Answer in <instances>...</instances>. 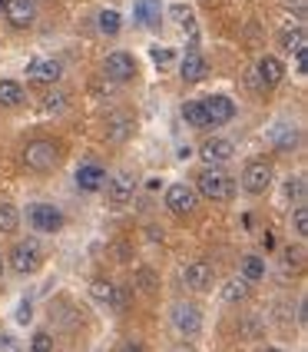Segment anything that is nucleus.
Here are the masks:
<instances>
[{
    "label": "nucleus",
    "mask_w": 308,
    "mask_h": 352,
    "mask_svg": "<svg viewBox=\"0 0 308 352\" xmlns=\"http://www.w3.org/2000/svg\"><path fill=\"white\" fill-rule=\"evenodd\" d=\"M23 163H27V170H34V173H50L60 163V143L57 140H34V143H27Z\"/></svg>",
    "instance_id": "1"
},
{
    "label": "nucleus",
    "mask_w": 308,
    "mask_h": 352,
    "mask_svg": "<svg viewBox=\"0 0 308 352\" xmlns=\"http://www.w3.org/2000/svg\"><path fill=\"white\" fill-rule=\"evenodd\" d=\"M196 193L212 199V203H222V199H232L235 183L226 173H219V170H206V173H199V179H196Z\"/></svg>",
    "instance_id": "2"
},
{
    "label": "nucleus",
    "mask_w": 308,
    "mask_h": 352,
    "mask_svg": "<svg viewBox=\"0 0 308 352\" xmlns=\"http://www.w3.org/2000/svg\"><path fill=\"white\" fill-rule=\"evenodd\" d=\"M40 263H43V250H40L37 239H23V243H17V246L10 250V270L20 276L37 273Z\"/></svg>",
    "instance_id": "3"
},
{
    "label": "nucleus",
    "mask_w": 308,
    "mask_h": 352,
    "mask_svg": "<svg viewBox=\"0 0 308 352\" xmlns=\"http://www.w3.org/2000/svg\"><path fill=\"white\" fill-rule=\"evenodd\" d=\"M27 223L37 233H60L63 230V213H60L54 203H34L27 210Z\"/></svg>",
    "instance_id": "4"
},
{
    "label": "nucleus",
    "mask_w": 308,
    "mask_h": 352,
    "mask_svg": "<svg viewBox=\"0 0 308 352\" xmlns=\"http://www.w3.org/2000/svg\"><path fill=\"white\" fill-rule=\"evenodd\" d=\"M103 77L113 80V83H126V80L136 77V57L126 54V50H116L103 60Z\"/></svg>",
    "instance_id": "5"
},
{
    "label": "nucleus",
    "mask_w": 308,
    "mask_h": 352,
    "mask_svg": "<svg viewBox=\"0 0 308 352\" xmlns=\"http://www.w3.org/2000/svg\"><path fill=\"white\" fill-rule=\"evenodd\" d=\"M269 183H272V166L265 160H252L249 166L242 170V190H246V193H252V196L265 193Z\"/></svg>",
    "instance_id": "6"
},
{
    "label": "nucleus",
    "mask_w": 308,
    "mask_h": 352,
    "mask_svg": "<svg viewBox=\"0 0 308 352\" xmlns=\"http://www.w3.org/2000/svg\"><path fill=\"white\" fill-rule=\"evenodd\" d=\"M133 196H136V176L133 173H119L106 183V199H110L113 210H123L126 203H133Z\"/></svg>",
    "instance_id": "7"
},
{
    "label": "nucleus",
    "mask_w": 308,
    "mask_h": 352,
    "mask_svg": "<svg viewBox=\"0 0 308 352\" xmlns=\"http://www.w3.org/2000/svg\"><path fill=\"white\" fill-rule=\"evenodd\" d=\"M173 326L182 336H199V329H202V313H199V306H193V302H179L173 309Z\"/></svg>",
    "instance_id": "8"
},
{
    "label": "nucleus",
    "mask_w": 308,
    "mask_h": 352,
    "mask_svg": "<svg viewBox=\"0 0 308 352\" xmlns=\"http://www.w3.org/2000/svg\"><path fill=\"white\" fill-rule=\"evenodd\" d=\"M166 206H169L176 216H189L196 210V190L186 186V183H173V186L166 190Z\"/></svg>",
    "instance_id": "9"
},
{
    "label": "nucleus",
    "mask_w": 308,
    "mask_h": 352,
    "mask_svg": "<svg viewBox=\"0 0 308 352\" xmlns=\"http://www.w3.org/2000/svg\"><path fill=\"white\" fill-rule=\"evenodd\" d=\"M3 14H7V20H10V27L27 30V27L37 20V7H34V0H7Z\"/></svg>",
    "instance_id": "10"
},
{
    "label": "nucleus",
    "mask_w": 308,
    "mask_h": 352,
    "mask_svg": "<svg viewBox=\"0 0 308 352\" xmlns=\"http://www.w3.org/2000/svg\"><path fill=\"white\" fill-rule=\"evenodd\" d=\"M285 77V67H282V60L279 57H262L255 63V80H259V87L262 90H269V87H279Z\"/></svg>",
    "instance_id": "11"
},
{
    "label": "nucleus",
    "mask_w": 308,
    "mask_h": 352,
    "mask_svg": "<svg viewBox=\"0 0 308 352\" xmlns=\"http://www.w3.org/2000/svg\"><path fill=\"white\" fill-rule=\"evenodd\" d=\"M202 110H206V117H209V126H222V123H229L235 117V103L229 97H222V94H215L202 103Z\"/></svg>",
    "instance_id": "12"
},
{
    "label": "nucleus",
    "mask_w": 308,
    "mask_h": 352,
    "mask_svg": "<svg viewBox=\"0 0 308 352\" xmlns=\"http://www.w3.org/2000/svg\"><path fill=\"white\" fill-rule=\"evenodd\" d=\"M182 279H186V286H189V289H196V293H206V289L212 286V279H215V273H212V266L206 263V259H196V263H189V266H186Z\"/></svg>",
    "instance_id": "13"
},
{
    "label": "nucleus",
    "mask_w": 308,
    "mask_h": 352,
    "mask_svg": "<svg viewBox=\"0 0 308 352\" xmlns=\"http://www.w3.org/2000/svg\"><path fill=\"white\" fill-rule=\"evenodd\" d=\"M60 74H63V70H60V60H54V57H40L27 67V77L34 80V83H43V87H47V83H57Z\"/></svg>",
    "instance_id": "14"
},
{
    "label": "nucleus",
    "mask_w": 308,
    "mask_h": 352,
    "mask_svg": "<svg viewBox=\"0 0 308 352\" xmlns=\"http://www.w3.org/2000/svg\"><path fill=\"white\" fill-rule=\"evenodd\" d=\"M77 186L83 193H99L106 186V170L97 166V163H83L77 170Z\"/></svg>",
    "instance_id": "15"
},
{
    "label": "nucleus",
    "mask_w": 308,
    "mask_h": 352,
    "mask_svg": "<svg viewBox=\"0 0 308 352\" xmlns=\"http://www.w3.org/2000/svg\"><path fill=\"white\" fill-rule=\"evenodd\" d=\"M179 74H182V80H186V83H199V80L209 77V63H206V57H202V54H199V50L193 47V50L182 57Z\"/></svg>",
    "instance_id": "16"
},
{
    "label": "nucleus",
    "mask_w": 308,
    "mask_h": 352,
    "mask_svg": "<svg viewBox=\"0 0 308 352\" xmlns=\"http://www.w3.org/2000/svg\"><path fill=\"white\" fill-rule=\"evenodd\" d=\"M232 153H235V146H232V140H222V137H215V140H206L202 143V150H199V157L206 160L209 166H215V163H229Z\"/></svg>",
    "instance_id": "17"
},
{
    "label": "nucleus",
    "mask_w": 308,
    "mask_h": 352,
    "mask_svg": "<svg viewBox=\"0 0 308 352\" xmlns=\"http://www.w3.org/2000/svg\"><path fill=\"white\" fill-rule=\"evenodd\" d=\"M269 140L275 143V146H279V150H282V153H289L292 146L298 143V130H295L292 123H279V126H275V130L269 133Z\"/></svg>",
    "instance_id": "18"
},
{
    "label": "nucleus",
    "mask_w": 308,
    "mask_h": 352,
    "mask_svg": "<svg viewBox=\"0 0 308 352\" xmlns=\"http://www.w3.org/2000/svg\"><path fill=\"white\" fill-rule=\"evenodd\" d=\"M182 120L196 126V130H206L209 126V117H206V110H202V103L199 100H189V103H182Z\"/></svg>",
    "instance_id": "19"
},
{
    "label": "nucleus",
    "mask_w": 308,
    "mask_h": 352,
    "mask_svg": "<svg viewBox=\"0 0 308 352\" xmlns=\"http://www.w3.org/2000/svg\"><path fill=\"white\" fill-rule=\"evenodd\" d=\"M23 103V87L17 80H0V107H20Z\"/></svg>",
    "instance_id": "20"
},
{
    "label": "nucleus",
    "mask_w": 308,
    "mask_h": 352,
    "mask_svg": "<svg viewBox=\"0 0 308 352\" xmlns=\"http://www.w3.org/2000/svg\"><path fill=\"white\" fill-rule=\"evenodd\" d=\"M133 283L139 293H156V289H159V276H156V270H150V266H139L133 273Z\"/></svg>",
    "instance_id": "21"
},
{
    "label": "nucleus",
    "mask_w": 308,
    "mask_h": 352,
    "mask_svg": "<svg viewBox=\"0 0 308 352\" xmlns=\"http://www.w3.org/2000/svg\"><path fill=\"white\" fill-rule=\"evenodd\" d=\"M246 296H249V283H246L242 276H235L232 283L222 286V299H226V302H242Z\"/></svg>",
    "instance_id": "22"
},
{
    "label": "nucleus",
    "mask_w": 308,
    "mask_h": 352,
    "mask_svg": "<svg viewBox=\"0 0 308 352\" xmlns=\"http://www.w3.org/2000/svg\"><path fill=\"white\" fill-rule=\"evenodd\" d=\"M262 276H265L262 256H246V259H242V279H246V283H259Z\"/></svg>",
    "instance_id": "23"
},
{
    "label": "nucleus",
    "mask_w": 308,
    "mask_h": 352,
    "mask_svg": "<svg viewBox=\"0 0 308 352\" xmlns=\"http://www.w3.org/2000/svg\"><path fill=\"white\" fill-rule=\"evenodd\" d=\"M110 309L116 313H123L126 306H130V286L126 283H113V289H110V302H106Z\"/></svg>",
    "instance_id": "24"
},
{
    "label": "nucleus",
    "mask_w": 308,
    "mask_h": 352,
    "mask_svg": "<svg viewBox=\"0 0 308 352\" xmlns=\"http://www.w3.org/2000/svg\"><path fill=\"white\" fill-rule=\"evenodd\" d=\"M99 30H103L106 37H116V34L123 30V17H119L116 10H99Z\"/></svg>",
    "instance_id": "25"
},
{
    "label": "nucleus",
    "mask_w": 308,
    "mask_h": 352,
    "mask_svg": "<svg viewBox=\"0 0 308 352\" xmlns=\"http://www.w3.org/2000/svg\"><path fill=\"white\" fill-rule=\"evenodd\" d=\"M20 223V213L14 210V203H0V233H14Z\"/></svg>",
    "instance_id": "26"
},
{
    "label": "nucleus",
    "mask_w": 308,
    "mask_h": 352,
    "mask_svg": "<svg viewBox=\"0 0 308 352\" xmlns=\"http://www.w3.org/2000/svg\"><path fill=\"white\" fill-rule=\"evenodd\" d=\"M292 223H295V233L305 239V236H308V206H305V203H298V206H295V213H292Z\"/></svg>",
    "instance_id": "27"
},
{
    "label": "nucleus",
    "mask_w": 308,
    "mask_h": 352,
    "mask_svg": "<svg viewBox=\"0 0 308 352\" xmlns=\"http://www.w3.org/2000/svg\"><path fill=\"white\" fill-rule=\"evenodd\" d=\"M110 289H113L110 279H93V283H90V296H93L97 302H110Z\"/></svg>",
    "instance_id": "28"
},
{
    "label": "nucleus",
    "mask_w": 308,
    "mask_h": 352,
    "mask_svg": "<svg viewBox=\"0 0 308 352\" xmlns=\"http://www.w3.org/2000/svg\"><path fill=\"white\" fill-rule=\"evenodd\" d=\"M282 47H285V50H302V47H305V30L298 27V30L282 34Z\"/></svg>",
    "instance_id": "29"
},
{
    "label": "nucleus",
    "mask_w": 308,
    "mask_h": 352,
    "mask_svg": "<svg viewBox=\"0 0 308 352\" xmlns=\"http://www.w3.org/2000/svg\"><path fill=\"white\" fill-rule=\"evenodd\" d=\"M289 196L292 203H305V179L302 176H292L289 179Z\"/></svg>",
    "instance_id": "30"
},
{
    "label": "nucleus",
    "mask_w": 308,
    "mask_h": 352,
    "mask_svg": "<svg viewBox=\"0 0 308 352\" xmlns=\"http://www.w3.org/2000/svg\"><path fill=\"white\" fill-rule=\"evenodd\" d=\"M169 17H173L176 23H182V27H193V14H189V7H182V3L169 7Z\"/></svg>",
    "instance_id": "31"
},
{
    "label": "nucleus",
    "mask_w": 308,
    "mask_h": 352,
    "mask_svg": "<svg viewBox=\"0 0 308 352\" xmlns=\"http://www.w3.org/2000/svg\"><path fill=\"white\" fill-rule=\"evenodd\" d=\"M30 352H54V339L47 333H37L34 342H30Z\"/></svg>",
    "instance_id": "32"
},
{
    "label": "nucleus",
    "mask_w": 308,
    "mask_h": 352,
    "mask_svg": "<svg viewBox=\"0 0 308 352\" xmlns=\"http://www.w3.org/2000/svg\"><path fill=\"white\" fill-rule=\"evenodd\" d=\"M30 319H34V306H30V302L23 299V302L17 306V322H20V326H27Z\"/></svg>",
    "instance_id": "33"
},
{
    "label": "nucleus",
    "mask_w": 308,
    "mask_h": 352,
    "mask_svg": "<svg viewBox=\"0 0 308 352\" xmlns=\"http://www.w3.org/2000/svg\"><path fill=\"white\" fill-rule=\"evenodd\" d=\"M302 250H285V266H289V270H298V266H302Z\"/></svg>",
    "instance_id": "34"
},
{
    "label": "nucleus",
    "mask_w": 308,
    "mask_h": 352,
    "mask_svg": "<svg viewBox=\"0 0 308 352\" xmlns=\"http://www.w3.org/2000/svg\"><path fill=\"white\" fill-rule=\"evenodd\" d=\"M153 60L159 63V67H169L176 57H173V50H159V47H156V50H153Z\"/></svg>",
    "instance_id": "35"
},
{
    "label": "nucleus",
    "mask_w": 308,
    "mask_h": 352,
    "mask_svg": "<svg viewBox=\"0 0 308 352\" xmlns=\"http://www.w3.org/2000/svg\"><path fill=\"white\" fill-rule=\"evenodd\" d=\"M295 67H298V74H308V70H305V67H308V63H305V47H302V50H295Z\"/></svg>",
    "instance_id": "36"
},
{
    "label": "nucleus",
    "mask_w": 308,
    "mask_h": 352,
    "mask_svg": "<svg viewBox=\"0 0 308 352\" xmlns=\"http://www.w3.org/2000/svg\"><path fill=\"white\" fill-rule=\"evenodd\" d=\"M119 352H146V349H143L139 342H123V346H119Z\"/></svg>",
    "instance_id": "37"
},
{
    "label": "nucleus",
    "mask_w": 308,
    "mask_h": 352,
    "mask_svg": "<svg viewBox=\"0 0 308 352\" xmlns=\"http://www.w3.org/2000/svg\"><path fill=\"white\" fill-rule=\"evenodd\" d=\"M262 352H282V349H275V346H269V349H262Z\"/></svg>",
    "instance_id": "38"
},
{
    "label": "nucleus",
    "mask_w": 308,
    "mask_h": 352,
    "mask_svg": "<svg viewBox=\"0 0 308 352\" xmlns=\"http://www.w3.org/2000/svg\"><path fill=\"white\" fill-rule=\"evenodd\" d=\"M3 7H7V0H0V14H3Z\"/></svg>",
    "instance_id": "39"
},
{
    "label": "nucleus",
    "mask_w": 308,
    "mask_h": 352,
    "mask_svg": "<svg viewBox=\"0 0 308 352\" xmlns=\"http://www.w3.org/2000/svg\"><path fill=\"white\" fill-rule=\"evenodd\" d=\"M0 276H3V256H0Z\"/></svg>",
    "instance_id": "40"
}]
</instances>
